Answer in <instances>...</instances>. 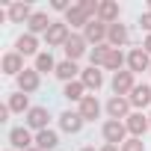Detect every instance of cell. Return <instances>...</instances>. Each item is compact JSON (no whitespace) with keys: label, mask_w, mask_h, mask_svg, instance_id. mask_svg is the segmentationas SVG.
<instances>
[{"label":"cell","mask_w":151,"mask_h":151,"mask_svg":"<svg viewBox=\"0 0 151 151\" xmlns=\"http://www.w3.org/2000/svg\"><path fill=\"white\" fill-rule=\"evenodd\" d=\"M101 136H104V142H110V145H122V142H127V127H124V122L107 119V122L101 124Z\"/></svg>","instance_id":"1"},{"label":"cell","mask_w":151,"mask_h":151,"mask_svg":"<svg viewBox=\"0 0 151 151\" xmlns=\"http://www.w3.org/2000/svg\"><path fill=\"white\" fill-rule=\"evenodd\" d=\"M71 39V27L65 21H53L50 30L45 33V42H47V50L50 47H65V42Z\"/></svg>","instance_id":"2"},{"label":"cell","mask_w":151,"mask_h":151,"mask_svg":"<svg viewBox=\"0 0 151 151\" xmlns=\"http://www.w3.org/2000/svg\"><path fill=\"white\" fill-rule=\"evenodd\" d=\"M9 145L15 151H30V148H36V133L30 127H12L9 130Z\"/></svg>","instance_id":"3"},{"label":"cell","mask_w":151,"mask_h":151,"mask_svg":"<svg viewBox=\"0 0 151 151\" xmlns=\"http://www.w3.org/2000/svg\"><path fill=\"white\" fill-rule=\"evenodd\" d=\"M47 122H50V110L47 107H33L27 116H24V127H30V130H47Z\"/></svg>","instance_id":"4"},{"label":"cell","mask_w":151,"mask_h":151,"mask_svg":"<svg viewBox=\"0 0 151 151\" xmlns=\"http://www.w3.org/2000/svg\"><path fill=\"white\" fill-rule=\"evenodd\" d=\"M104 110H107V116H110V119H116V122H124V119L130 116V110H133V107H130V101H127V98H122V95H113V98L107 101V107H104Z\"/></svg>","instance_id":"5"},{"label":"cell","mask_w":151,"mask_h":151,"mask_svg":"<svg viewBox=\"0 0 151 151\" xmlns=\"http://www.w3.org/2000/svg\"><path fill=\"white\" fill-rule=\"evenodd\" d=\"M133 86H136V74L133 71H119V74H113V92L116 95H122V98H127L130 92H133Z\"/></svg>","instance_id":"6"},{"label":"cell","mask_w":151,"mask_h":151,"mask_svg":"<svg viewBox=\"0 0 151 151\" xmlns=\"http://www.w3.org/2000/svg\"><path fill=\"white\" fill-rule=\"evenodd\" d=\"M86 45H89V42H86L80 33H71V39H68L65 47H62V50H65V59H71V62L83 59V56H86Z\"/></svg>","instance_id":"7"},{"label":"cell","mask_w":151,"mask_h":151,"mask_svg":"<svg viewBox=\"0 0 151 151\" xmlns=\"http://www.w3.org/2000/svg\"><path fill=\"white\" fill-rule=\"evenodd\" d=\"M124 127H127V133H130V136L142 139V136H145V130L151 127V122H148V116H145V113H136V110H133V113L124 119Z\"/></svg>","instance_id":"8"},{"label":"cell","mask_w":151,"mask_h":151,"mask_svg":"<svg viewBox=\"0 0 151 151\" xmlns=\"http://www.w3.org/2000/svg\"><path fill=\"white\" fill-rule=\"evenodd\" d=\"M127 71L139 74V71H151V56L142 47H130L127 50Z\"/></svg>","instance_id":"9"},{"label":"cell","mask_w":151,"mask_h":151,"mask_svg":"<svg viewBox=\"0 0 151 151\" xmlns=\"http://www.w3.org/2000/svg\"><path fill=\"white\" fill-rule=\"evenodd\" d=\"M39 86H42V74H39L36 68H24V71L18 74V92H24V95H33Z\"/></svg>","instance_id":"10"},{"label":"cell","mask_w":151,"mask_h":151,"mask_svg":"<svg viewBox=\"0 0 151 151\" xmlns=\"http://www.w3.org/2000/svg\"><path fill=\"white\" fill-rule=\"evenodd\" d=\"M107 33H110V27L104 21H89L86 30H83V39L89 45H107Z\"/></svg>","instance_id":"11"},{"label":"cell","mask_w":151,"mask_h":151,"mask_svg":"<svg viewBox=\"0 0 151 151\" xmlns=\"http://www.w3.org/2000/svg\"><path fill=\"white\" fill-rule=\"evenodd\" d=\"M127 101H130V107H133L136 113H142V110L151 104V86H148V83H136L133 92L127 95Z\"/></svg>","instance_id":"12"},{"label":"cell","mask_w":151,"mask_h":151,"mask_svg":"<svg viewBox=\"0 0 151 151\" xmlns=\"http://www.w3.org/2000/svg\"><path fill=\"white\" fill-rule=\"evenodd\" d=\"M83 124H86V122H83V116H80L77 110H65V113H59V127H62L65 133H71V136L80 133Z\"/></svg>","instance_id":"13"},{"label":"cell","mask_w":151,"mask_h":151,"mask_svg":"<svg viewBox=\"0 0 151 151\" xmlns=\"http://www.w3.org/2000/svg\"><path fill=\"white\" fill-rule=\"evenodd\" d=\"M33 6L30 3H9L6 6V18H9V24H27L30 18H33Z\"/></svg>","instance_id":"14"},{"label":"cell","mask_w":151,"mask_h":151,"mask_svg":"<svg viewBox=\"0 0 151 151\" xmlns=\"http://www.w3.org/2000/svg\"><path fill=\"white\" fill-rule=\"evenodd\" d=\"M101 110H104V107H101V101H98L95 95H86V98L77 104V113L83 116V122H95V119L101 116Z\"/></svg>","instance_id":"15"},{"label":"cell","mask_w":151,"mask_h":151,"mask_svg":"<svg viewBox=\"0 0 151 151\" xmlns=\"http://www.w3.org/2000/svg\"><path fill=\"white\" fill-rule=\"evenodd\" d=\"M56 77L62 80V83H74V80H80V74H83V68H77V62H71V59H62L59 65H56Z\"/></svg>","instance_id":"16"},{"label":"cell","mask_w":151,"mask_h":151,"mask_svg":"<svg viewBox=\"0 0 151 151\" xmlns=\"http://www.w3.org/2000/svg\"><path fill=\"white\" fill-rule=\"evenodd\" d=\"M15 50L21 53V56H39V39L36 36H30V33H21L18 39H15Z\"/></svg>","instance_id":"17"},{"label":"cell","mask_w":151,"mask_h":151,"mask_svg":"<svg viewBox=\"0 0 151 151\" xmlns=\"http://www.w3.org/2000/svg\"><path fill=\"white\" fill-rule=\"evenodd\" d=\"M50 24H53V21H50L47 12H33V18L27 21V33H30V36H39V33L45 36V33L50 30Z\"/></svg>","instance_id":"18"},{"label":"cell","mask_w":151,"mask_h":151,"mask_svg":"<svg viewBox=\"0 0 151 151\" xmlns=\"http://www.w3.org/2000/svg\"><path fill=\"white\" fill-rule=\"evenodd\" d=\"M80 83H83L89 92H98V89L104 86V71H101V68H92V65H89V68H83Z\"/></svg>","instance_id":"19"},{"label":"cell","mask_w":151,"mask_h":151,"mask_svg":"<svg viewBox=\"0 0 151 151\" xmlns=\"http://www.w3.org/2000/svg\"><path fill=\"white\" fill-rule=\"evenodd\" d=\"M119 15H122V9H119V3H116V0H101L98 21H104V24L110 27V24H119Z\"/></svg>","instance_id":"20"},{"label":"cell","mask_w":151,"mask_h":151,"mask_svg":"<svg viewBox=\"0 0 151 151\" xmlns=\"http://www.w3.org/2000/svg\"><path fill=\"white\" fill-rule=\"evenodd\" d=\"M21 71H24V56H21L18 50H6V53H3V74L18 77Z\"/></svg>","instance_id":"21"},{"label":"cell","mask_w":151,"mask_h":151,"mask_svg":"<svg viewBox=\"0 0 151 151\" xmlns=\"http://www.w3.org/2000/svg\"><path fill=\"white\" fill-rule=\"evenodd\" d=\"M127 39H130V33H127L124 24H110V33H107V45L110 47H124Z\"/></svg>","instance_id":"22"},{"label":"cell","mask_w":151,"mask_h":151,"mask_svg":"<svg viewBox=\"0 0 151 151\" xmlns=\"http://www.w3.org/2000/svg\"><path fill=\"white\" fill-rule=\"evenodd\" d=\"M36 148L39 151H53V148H59V133L56 130H39L36 133Z\"/></svg>","instance_id":"23"},{"label":"cell","mask_w":151,"mask_h":151,"mask_svg":"<svg viewBox=\"0 0 151 151\" xmlns=\"http://www.w3.org/2000/svg\"><path fill=\"white\" fill-rule=\"evenodd\" d=\"M124 65H127V53L122 47H113L110 56H107V62H104V68H110L113 74H119V71H124Z\"/></svg>","instance_id":"24"},{"label":"cell","mask_w":151,"mask_h":151,"mask_svg":"<svg viewBox=\"0 0 151 151\" xmlns=\"http://www.w3.org/2000/svg\"><path fill=\"white\" fill-rule=\"evenodd\" d=\"M65 24H68L71 30H80V27L86 30V24H89V18H86V12H83V9H80L77 3H74V6H71V9L65 12Z\"/></svg>","instance_id":"25"},{"label":"cell","mask_w":151,"mask_h":151,"mask_svg":"<svg viewBox=\"0 0 151 151\" xmlns=\"http://www.w3.org/2000/svg\"><path fill=\"white\" fill-rule=\"evenodd\" d=\"M6 107H9L12 113H24V116L33 110V107H30V95H24V92H12L9 101H6Z\"/></svg>","instance_id":"26"},{"label":"cell","mask_w":151,"mask_h":151,"mask_svg":"<svg viewBox=\"0 0 151 151\" xmlns=\"http://www.w3.org/2000/svg\"><path fill=\"white\" fill-rule=\"evenodd\" d=\"M62 98H65V101H71V104H80V101L86 98V86H83L80 80L65 83V89H62Z\"/></svg>","instance_id":"27"},{"label":"cell","mask_w":151,"mask_h":151,"mask_svg":"<svg viewBox=\"0 0 151 151\" xmlns=\"http://www.w3.org/2000/svg\"><path fill=\"white\" fill-rule=\"evenodd\" d=\"M56 65H59V62L50 56V50H42V53L36 56V65H33V68H36L39 74H50V71H56Z\"/></svg>","instance_id":"28"},{"label":"cell","mask_w":151,"mask_h":151,"mask_svg":"<svg viewBox=\"0 0 151 151\" xmlns=\"http://www.w3.org/2000/svg\"><path fill=\"white\" fill-rule=\"evenodd\" d=\"M110 50H113L110 45H95V47L89 50V65H92V68H101V65L107 62V56H110Z\"/></svg>","instance_id":"29"},{"label":"cell","mask_w":151,"mask_h":151,"mask_svg":"<svg viewBox=\"0 0 151 151\" xmlns=\"http://www.w3.org/2000/svg\"><path fill=\"white\" fill-rule=\"evenodd\" d=\"M77 6L86 12V18H89V21H98V9H101V3H98V0H80Z\"/></svg>","instance_id":"30"},{"label":"cell","mask_w":151,"mask_h":151,"mask_svg":"<svg viewBox=\"0 0 151 151\" xmlns=\"http://www.w3.org/2000/svg\"><path fill=\"white\" fill-rule=\"evenodd\" d=\"M119 148H122V151H145V142L136 139V136H127V142H122Z\"/></svg>","instance_id":"31"},{"label":"cell","mask_w":151,"mask_h":151,"mask_svg":"<svg viewBox=\"0 0 151 151\" xmlns=\"http://www.w3.org/2000/svg\"><path fill=\"white\" fill-rule=\"evenodd\" d=\"M139 27L151 36V12H142V15H139Z\"/></svg>","instance_id":"32"},{"label":"cell","mask_w":151,"mask_h":151,"mask_svg":"<svg viewBox=\"0 0 151 151\" xmlns=\"http://www.w3.org/2000/svg\"><path fill=\"white\" fill-rule=\"evenodd\" d=\"M50 9H56V12H68V9H71V3H68V0H53Z\"/></svg>","instance_id":"33"},{"label":"cell","mask_w":151,"mask_h":151,"mask_svg":"<svg viewBox=\"0 0 151 151\" xmlns=\"http://www.w3.org/2000/svg\"><path fill=\"white\" fill-rule=\"evenodd\" d=\"M9 113H12V110H9L6 104H3V107H0V124H6V122H9Z\"/></svg>","instance_id":"34"},{"label":"cell","mask_w":151,"mask_h":151,"mask_svg":"<svg viewBox=\"0 0 151 151\" xmlns=\"http://www.w3.org/2000/svg\"><path fill=\"white\" fill-rule=\"evenodd\" d=\"M142 50L151 56V36H145V42H142Z\"/></svg>","instance_id":"35"},{"label":"cell","mask_w":151,"mask_h":151,"mask_svg":"<svg viewBox=\"0 0 151 151\" xmlns=\"http://www.w3.org/2000/svg\"><path fill=\"white\" fill-rule=\"evenodd\" d=\"M98 151H122V148H119V145H110V142H104Z\"/></svg>","instance_id":"36"},{"label":"cell","mask_w":151,"mask_h":151,"mask_svg":"<svg viewBox=\"0 0 151 151\" xmlns=\"http://www.w3.org/2000/svg\"><path fill=\"white\" fill-rule=\"evenodd\" d=\"M145 12H151V0H148V3H145Z\"/></svg>","instance_id":"37"},{"label":"cell","mask_w":151,"mask_h":151,"mask_svg":"<svg viewBox=\"0 0 151 151\" xmlns=\"http://www.w3.org/2000/svg\"><path fill=\"white\" fill-rule=\"evenodd\" d=\"M80 151H95V148H89V145H86V148H80Z\"/></svg>","instance_id":"38"},{"label":"cell","mask_w":151,"mask_h":151,"mask_svg":"<svg viewBox=\"0 0 151 151\" xmlns=\"http://www.w3.org/2000/svg\"><path fill=\"white\" fill-rule=\"evenodd\" d=\"M30 151H39V148H30Z\"/></svg>","instance_id":"39"},{"label":"cell","mask_w":151,"mask_h":151,"mask_svg":"<svg viewBox=\"0 0 151 151\" xmlns=\"http://www.w3.org/2000/svg\"><path fill=\"white\" fill-rule=\"evenodd\" d=\"M148 122H151V113H148Z\"/></svg>","instance_id":"40"},{"label":"cell","mask_w":151,"mask_h":151,"mask_svg":"<svg viewBox=\"0 0 151 151\" xmlns=\"http://www.w3.org/2000/svg\"><path fill=\"white\" fill-rule=\"evenodd\" d=\"M6 151H15V148H6Z\"/></svg>","instance_id":"41"},{"label":"cell","mask_w":151,"mask_h":151,"mask_svg":"<svg viewBox=\"0 0 151 151\" xmlns=\"http://www.w3.org/2000/svg\"><path fill=\"white\" fill-rule=\"evenodd\" d=\"M148 74H151V71H148Z\"/></svg>","instance_id":"42"}]
</instances>
